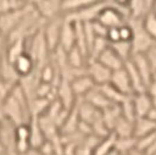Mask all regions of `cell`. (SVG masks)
Masks as SVG:
<instances>
[{"label":"cell","mask_w":156,"mask_h":155,"mask_svg":"<svg viewBox=\"0 0 156 155\" xmlns=\"http://www.w3.org/2000/svg\"><path fill=\"white\" fill-rule=\"evenodd\" d=\"M76 45V33H75V23L70 21H63V26L61 29L59 38V47L64 52H69Z\"/></svg>","instance_id":"9"},{"label":"cell","mask_w":156,"mask_h":155,"mask_svg":"<svg viewBox=\"0 0 156 155\" xmlns=\"http://www.w3.org/2000/svg\"><path fill=\"white\" fill-rule=\"evenodd\" d=\"M110 47L119 55V57L124 59L125 62L129 61L133 57V48H132V42H126V41H119L115 43H111Z\"/></svg>","instance_id":"23"},{"label":"cell","mask_w":156,"mask_h":155,"mask_svg":"<svg viewBox=\"0 0 156 155\" xmlns=\"http://www.w3.org/2000/svg\"><path fill=\"white\" fill-rule=\"evenodd\" d=\"M153 12L156 15V1H154V6H153Z\"/></svg>","instance_id":"36"},{"label":"cell","mask_w":156,"mask_h":155,"mask_svg":"<svg viewBox=\"0 0 156 155\" xmlns=\"http://www.w3.org/2000/svg\"><path fill=\"white\" fill-rule=\"evenodd\" d=\"M23 54H26V40H18L8 43L5 56L11 63L14 64V62Z\"/></svg>","instance_id":"19"},{"label":"cell","mask_w":156,"mask_h":155,"mask_svg":"<svg viewBox=\"0 0 156 155\" xmlns=\"http://www.w3.org/2000/svg\"><path fill=\"white\" fill-rule=\"evenodd\" d=\"M25 9L26 7L21 11H14V12L1 14L0 15V33H2L8 38L15 31V28L19 26L20 21L22 20V16L25 14Z\"/></svg>","instance_id":"5"},{"label":"cell","mask_w":156,"mask_h":155,"mask_svg":"<svg viewBox=\"0 0 156 155\" xmlns=\"http://www.w3.org/2000/svg\"><path fill=\"white\" fill-rule=\"evenodd\" d=\"M125 69L127 71L128 76H129L130 83H132V86H133V91H134V95L135 93H142V92H146V86L143 84L142 79L140 77L139 72H137L136 68L134 63L132 62V59L127 61L125 63Z\"/></svg>","instance_id":"18"},{"label":"cell","mask_w":156,"mask_h":155,"mask_svg":"<svg viewBox=\"0 0 156 155\" xmlns=\"http://www.w3.org/2000/svg\"><path fill=\"white\" fill-rule=\"evenodd\" d=\"M129 155H149L147 154L146 152H141V150H137V149H134L129 153Z\"/></svg>","instance_id":"35"},{"label":"cell","mask_w":156,"mask_h":155,"mask_svg":"<svg viewBox=\"0 0 156 155\" xmlns=\"http://www.w3.org/2000/svg\"><path fill=\"white\" fill-rule=\"evenodd\" d=\"M14 68H15L20 78H23L34 74V71L36 69V64H35V61L33 59L32 56L26 52L14 62Z\"/></svg>","instance_id":"13"},{"label":"cell","mask_w":156,"mask_h":155,"mask_svg":"<svg viewBox=\"0 0 156 155\" xmlns=\"http://www.w3.org/2000/svg\"><path fill=\"white\" fill-rule=\"evenodd\" d=\"M7 47H8V38L0 33V57L6 52Z\"/></svg>","instance_id":"32"},{"label":"cell","mask_w":156,"mask_h":155,"mask_svg":"<svg viewBox=\"0 0 156 155\" xmlns=\"http://www.w3.org/2000/svg\"><path fill=\"white\" fill-rule=\"evenodd\" d=\"M107 41L111 43H115L120 41V32H119V27L118 28H110L107 32Z\"/></svg>","instance_id":"31"},{"label":"cell","mask_w":156,"mask_h":155,"mask_svg":"<svg viewBox=\"0 0 156 155\" xmlns=\"http://www.w3.org/2000/svg\"><path fill=\"white\" fill-rule=\"evenodd\" d=\"M132 62L134 63L135 68H136L137 72L140 75V77L142 79L143 84L146 86V90L147 88L149 86V84L155 79V75H154V71L150 68L149 63L147 61V58L144 56V54H137V55H133V57L130 58Z\"/></svg>","instance_id":"7"},{"label":"cell","mask_w":156,"mask_h":155,"mask_svg":"<svg viewBox=\"0 0 156 155\" xmlns=\"http://www.w3.org/2000/svg\"><path fill=\"white\" fill-rule=\"evenodd\" d=\"M83 99H84L85 102H87L90 105H92L93 107H96L97 110H99L100 112H103L107 107H110L111 105H113V103H111L110 100H108V98L103 93V91L100 90L99 86H96Z\"/></svg>","instance_id":"12"},{"label":"cell","mask_w":156,"mask_h":155,"mask_svg":"<svg viewBox=\"0 0 156 155\" xmlns=\"http://www.w3.org/2000/svg\"><path fill=\"white\" fill-rule=\"evenodd\" d=\"M94 0H65L62 1V13L63 15L66 14H75L79 11L84 9L85 7L91 5Z\"/></svg>","instance_id":"22"},{"label":"cell","mask_w":156,"mask_h":155,"mask_svg":"<svg viewBox=\"0 0 156 155\" xmlns=\"http://www.w3.org/2000/svg\"><path fill=\"white\" fill-rule=\"evenodd\" d=\"M135 148H136L135 138H117L115 150L118 154H129Z\"/></svg>","instance_id":"24"},{"label":"cell","mask_w":156,"mask_h":155,"mask_svg":"<svg viewBox=\"0 0 156 155\" xmlns=\"http://www.w3.org/2000/svg\"><path fill=\"white\" fill-rule=\"evenodd\" d=\"M97 61L100 62L101 64L104 65V67H106V68H107L108 70L112 71V72L122 69L125 67V63H126L124 59H121V58L119 57V55H118L117 52H114L111 47H108V48L98 57Z\"/></svg>","instance_id":"11"},{"label":"cell","mask_w":156,"mask_h":155,"mask_svg":"<svg viewBox=\"0 0 156 155\" xmlns=\"http://www.w3.org/2000/svg\"><path fill=\"white\" fill-rule=\"evenodd\" d=\"M129 11V19L143 20L146 15L153 11L154 1L150 0H133L127 2Z\"/></svg>","instance_id":"8"},{"label":"cell","mask_w":156,"mask_h":155,"mask_svg":"<svg viewBox=\"0 0 156 155\" xmlns=\"http://www.w3.org/2000/svg\"><path fill=\"white\" fill-rule=\"evenodd\" d=\"M156 141V132L148 134V135L136 139V148L137 150H141V152H147L148 149L153 146V143Z\"/></svg>","instance_id":"28"},{"label":"cell","mask_w":156,"mask_h":155,"mask_svg":"<svg viewBox=\"0 0 156 155\" xmlns=\"http://www.w3.org/2000/svg\"><path fill=\"white\" fill-rule=\"evenodd\" d=\"M117 138H134V123L121 117L112 131Z\"/></svg>","instance_id":"20"},{"label":"cell","mask_w":156,"mask_h":155,"mask_svg":"<svg viewBox=\"0 0 156 155\" xmlns=\"http://www.w3.org/2000/svg\"><path fill=\"white\" fill-rule=\"evenodd\" d=\"M127 22L133 28V40H132V48H133V55L137 54H146V52L153 45L154 40L150 38L144 31L142 26V20H133L128 19Z\"/></svg>","instance_id":"1"},{"label":"cell","mask_w":156,"mask_h":155,"mask_svg":"<svg viewBox=\"0 0 156 155\" xmlns=\"http://www.w3.org/2000/svg\"><path fill=\"white\" fill-rule=\"evenodd\" d=\"M144 56L147 58L148 63H149L150 68L154 71V75H156V42L153 43V45L146 52Z\"/></svg>","instance_id":"30"},{"label":"cell","mask_w":156,"mask_h":155,"mask_svg":"<svg viewBox=\"0 0 156 155\" xmlns=\"http://www.w3.org/2000/svg\"><path fill=\"white\" fill-rule=\"evenodd\" d=\"M146 118L149 119V120H151V121H154V123H156V109L154 107V106H153V107L149 110V112L147 113Z\"/></svg>","instance_id":"34"},{"label":"cell","mask_w":156,"mask_h":155,"mask_svg":"<svg viewBox=\"0 0 156 155\" xmlns=\"http://www.w3.org/2000/svg\"><path fill=\"white\" fill-rule=\"evenodd\" d=\"M110 84L114 89H117L120 93H122L124 96H133L134 95L129 76H128L127 71L125 69V67L122 69H120V70L112 72Z\"/></svg>","instance_id":"6"},{"label":"cell","mask_w":156,"mask_h":155,"mask_svg":"<svg viewBox=\"0 0 156 155\" xmlns=\"http://www.w3.org/2000/svg\"><path fill=\"white\" fill-rule=\"evenodd\" d=\"M118 155H129V154H118Z\"/></svg>","instance_id":"38"},{"label":"cell","mask_w":156,"mask_h":155,"mask_svg":"<svg viewBox=\"0 0 156 155\" xmlns=\"http://www.w3.org/2000/svg\"><path fill=\"white\" fill-rule=\"evenodd\" d=\"M70 84H71L72 91H73L75 96L77 97V99H83L89 92H91L97 86L89 75L79 76V77L72 79Z\"/></svg>","instance_id":"10"},{"label":"cell","mask_w":156,"mask_h":155,"mask_svg":"<svg viewBox=\"0 0 156 155\" xmlns=\"http://www.w3.org/2000/svg\"><path fill=\"white\" fill-rule=\"evenodd\" d=\"M121 109V114L125 119L134 123L136 120V113H135V107H134V102H133V96L126 97L122 103L120 104Z\"/></svg>","instance_id":"25"},{"label":"cell","mask_w":156,"mask_h":155,"mask_svg":"<svg viewBox=\"0 0 156 155\" xmlns=\"http://www.w3.org/2000/svg\"><path fill=\"white\" fill-rule=\"evenodd\" d=\"M0 82H1V57H0Z\"/></svg>","instance_id":"37"},{"label":"cell","mask_w":156,"mask_h":155,"mask_svg":"<svg viewBox=\"0 0 156 155\" xmlns=\"http://www.w3.org/2000/svg\"><path fill=\"white\" fill-rule=\"evenodd\" d=\"M154 132H156V123L147 119L146 117L136 118V120L134 121V138L135 139L143 138Z\"/></svg>","instance_id":"17"},{"label":"cell","mask_w":156,"mask_h":155,"mask_svg":"<svg viewBox=\"0 0 156 155\" xmlns=\"http://www.w3.org/2000/svg\"><path fill=\"white\" fill-rule=\"evenodd\" d=\"M155 78H156V75H155Z\"/></svg>","instance_id":"39"},{"label":"cell","mask_w":156,"mask_h":155,"mask_svg":"<svg viewBox=\"0 0 156 155\" xmlns=\"http://www.w3.org/2000/svg\"><path fill=\"white\" fill-rule=\"evenodd\" d=\"M119 32H120V41L132 42V40H133V28L130 27L128 22H126L121 27H119Z\"/></svg>","instance_id":"29"},{"label":"cell","mask_w":156,"mask_h":155,"mask_svg":"<svg viewBox=\"0 0 156 155\" xmlns=\"http://www.w3.org/2000/svg\"><path fill=\"white\" fill-rule=\"evenodd\" d=\"M63 21H64L63 16L47 21L42 29L43 39L51 54L59 47V38H61V29L63 26Z\"/></svg>","instance_id":"2"},{"label":"cell","mask_w":156,"mask_h":155,"mask_svg":"<svg viewBox=\"0 0 156 155\" xmlns=\"http://www.w3.org/2000/svg\"><path fill=\"white\" fill-rule=\"evenodd\" d=\"M133 102H134L136 118L146 117L150 109L153 107V99L147 95V92L133 95Z\"/></svg>","instance_id":"14"},{"label":"cell","mask_w":156,"mask_h":155,"mask_svg":"<svg viewBox=\"0 0 156 155\" xmlns=\"http://www.w3.org/2000/svg\"><path fill=\"white\" fill-rule=\"evenodd\" d=\"M142 26L150 38L156 41V15L153 11L144 16V19L142 20Z\"/></svg>","instance_id":"27"},{"label":"cell","mask_w":156,"mask_h":155,"mask_svg":"<svg viewBox=\"0 0 156 155\" xmlns=\"http://www.w3.org/2000/svg\"><path fill=\"white\" fill-rule=\"evenodd\" d=\"M99 88H100V90L103 91V93H104L105 96L108 98V100L113 104L120 105V104L126 99V97H128V96H124L122 93H120V92H119L117 89H114L110 83L106 85H103V86H99Z\"/></svg>","instance_id":"26"},{"label":"cell","mask_w":156,"mask_h":155,"mask_svg":"<svg viewBox=\"0 0 156 155\" xmlns=\"http://www.w3.org/2000/svg\"><path fill=\"white\" fill-rule=\"evenodd\" d=\"M66 62L68 67L72 70H82L87 65V57L77 47H73L71 50L66 52Z\"/></svg>","instance_id":"16"},{"label":"cell","mask_w":156,"mask_h":155,"mask_svg":"<svg viewBox=\"0 0 156 155\" xmlns=\"http://www.w3.org/2000/svg\"><path fill=\"white\" fill-rule=\"evenodd\" d=\"M146 92H147V95H148L151 99H156V78L149 84V86L147 88Z\"/></svg>","instance_id":"33"},{"label":"cell","mask_w":156,"mask_h":155,"mask_svg":"<svg viewBox=\"0 0 156 155\" xmlns=\"http://www.w3.org/2000/svg\"><path fill=\"white\" fill-rule=\"evenodd\" d=\"M86 71L97 86H103L111 82L112 71L98 61H89L86 65Z\"/></svg>","instance_id":"4"},{"label":"cell","mask_w":156,"mask_h":155,"mask_svg":"<svg viewBox=\"0 0 156 155\" xmlns=\"http://www.w3.org/2000/svg\"><path fill=\"white\" fill-rule=\"evenodd\" d=\"M115 142H117V136L114 133H111L110 135H107L106 138L100 139V141L93 152V155H107L114 152Z\"/></svg>","instance_id":"21"},{"label":"cell","mask_w":156,"mask_h":155,"mask_svg":"<svg viewBox=\"0 0 156 155\" xmlns=\"http://www.w3.org/2000/svg\"><path fill=\"white\" fill-rule=\"evenodd\" d=\"M34 9L39 16L44 21L57 19L63 16L62 13V1L57 0H48V1H34L32 2Z\"/></svg>","instance_id":"3"},{"label":"cell","mask_w":156,"mask_h":155,"mask_svg":"<svg viewBox=\"0 0 156 155\" xmlns=\"http://www.w3.org/2000/svg\"><path fill=\"white\" fill-rule=\"evenodd\" d=\"M29 128H30V135H29L30 147H32V149H37L39 150L43 146V143L47 141V139L41 127H40L37 118H32V120L29 123Z\"/></svg>","instance_id":"15"}]
</instances>
